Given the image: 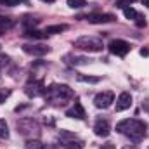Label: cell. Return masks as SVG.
Masks as SVG:
<instances>
[{"instance_id":"1","label":"cell","mask_w":149,"mask_h":149,"mask_svg":"<svg viewBox=\"0 0 149 149\" xmlns=\"http://www.w3.org/2000/svg\"><path fill=\"white\" fill-rule=\"evenodd\" d=\"M116 132H120L121 135L128 137L132 142H141V141H144V137L148 135V125H146L142 120L127 118V120H121V121L116 125Z\"/></svg>"},{"instance_id":"2","label":"cell","mask_w":149,"mask_h":149,"mask_svg":"<svg viewBox=\"0 0 149 149\" xmlns=\"http://www.w3.org/2000/svg\"><path fill=\"white\" fill-rule=\"evenodd\" d=\"M73 90L68 87V85H59V83H54L50 85L49 88H45V102L52 104V106H64L68 101L73 99Z\"/></svg>"},{"instance_id":"3","label":"cell","mask_w":149,"mask_h":149,"mask_svg":"<svg viewBox=\"0 0 149 149\" xmlns=\"http://www.w3.org/2000/svg\"><path fill=\"white\" fill-rule=\"evenodd\" d=\"M16 127H17V132L26 139H38V135L42 132L38 121L33 118H21Z\"/></svg>"},{"instance_id":"4","label":"cell","mask_w":149,"mask_h":149,"mask_svg":"<svg viewBox=\"0 0 149 149\" xmlns=\"http://www.w3.org/2000/svg\"><path fill=\"white\" fill-rule=\"evenodd\" d=\"M73 45L76 47V49H80V50H85V52H101V50H102V47H104L101 38L88 37V35L76 38Z\"/></svg>"},{"instance_id":"5","label":"cell","mask_w":149,"mask_h":149,"mask_svg":"<svg viewBox=\"0 0 149 149\" xmlns=\"http://www.w3.org/2000/svg\"><path fill=\"white\" fill-rule=\"evenodd\" d=\"M108 49H109V52L114 54V56H118V57H125V56L130 52V49H132V47H130V43H128V42L116 38V40H111V42H109Z\"/></svg>"},{"instance_id":"6","label":"cell","mask_w":149,"mask_h":149,"mask_svg":"<svg viewBox=\"0 0 149 149\" xmlns=\"http://www.w3.org/2000/svg\"><path fill=\"white\" fill-rule=\"evenodd\" d=\"M113 102H114V94H113L111 90H104V92L97 94L95 99H94V104L99 109H108Z\"/></svg>"},{"instance_id":"7","label":"cell","mask_w":149,"mask_h":149,"mask_svg":"<svg viewBox=\"0 0 149 149\" xmlns=\"http://www.w3.org/2000/svg\"><path fill=\"white\" fill-rule=\"evenodd\" d=\"M24 94L28 97H38V95H43L45 94V85L42 80H33V81H28L24 85Z\"/></svg>"},{"instance_id":"8","label":"cell","mask_w":149,"mask_h":149,"mask_svg":"<svg viewBox=\"0 0 149 149\" xmlns=\"http://www.w3.org/2000/svg\"><path fill=\"white\" fill-rule=\"evenodd\" d=\"M23 52H26V54H30V56H45V54H49L50 52V49L47 47V45H42V43H38V45H31V43H24L23 45Z\"/></svg>"},{"instance_id":"9","label":"cell","mask_w":149,"mask_h":149,"mask_svg":"<svg viewBox=\"0 0 149 149\" xmlns=\"http://www.w3.org/2000/svg\"><path fill=\"white\" fill-rule=\"evenodd\" d=\"M94 134H95L97 137H108V135L111 134V125H109V121L99 118V120L95 121V125H94Z\"/></svg>"},{"instance_id":"10","label":"cell","mask_w":149,"mask_h":149,"mask_svg":"<svg viewBox=\"0 0 149 149\" xmlns=\"http://www.w3.org/2000/svg\"><path fill=\"white\" fill-rule=\"evenodd\" d=\"M85 19L92 24H104V23H113L116 17L113 14H88Z\"/></svg>"},{"instance_id":"11","label":"cell","mask_w":149,"mask_h":149,"mask_svg":"<svg viewBox=\"0 0 149 149\" xmlns=\"http://www.w3.org/2000/svg\"><path fill=\"white\" fill-rule=\"evenodd\" d=\"M132 106V95L128 94V92H121L120 95H118V99H116V111H125V109H128Z\"/></svg>"},{"instance_id":"12","label":"cell","mask_w":149,"mask_h":149,"mask_svg":"<svg viewBox=\"0 0 149 149\" xmlns=\"http://www.w3.org/2000/svg\"><path fill=\"white\" fill-rule=\"evenodd\" d=\"M66 116H70V118H76V120H83V118H85V109H83L81 102H80V101H74L73 108L66 111Z\"/></svg>"},{"instance_id":"13","label":"cell","mask_w":149,"mask_h":149,"mask_svg":"<svg viewBox=\"0 0 149 149\" xmlns=\"http://www.w3.org/2000/svg\"><path fill=\"white\" fill-rule=\"evenodd\" d=\"M61 144L68 149H81L85 146L83 141H76V135L74 137H68V139H61Z\"/></svg>"},{"instance_id":"14","label":"cell","mask_w":149,"mask_h":149,"mask_svg":"<svg viewBox=\"0 0 149 149\" xmlns=\"http://www.w3.org/2000/svg\"><path fill=\"white\" fill-rule=\"evenodd\" d=\"M64 59H66V63L70 66H80V64H88L90 63V59L81 57V56H66Z\"/></svg>"},{"instance_id":"15","label":"cell","mask_w":149,"mask_h":149,"mask_svg":"<svg viewBox=\"0 0 149 149\" xmlns=\"http://www.w3.org/2000/svg\"><path fill=\"white\" fill-rule=\"evenodd\" d=\"M12 26H14V21H12L10 17H3V16H0V35H5Z\"/></svg>"},{"instance_id":"16","label":"cell","mask_w":149,"mask_h":149,"mask_svg":"<svg viewBox=\"0 0 149 149\" xmlns=\"http://www.w3.org/2000/svg\"><path fill=\"white\" fill-rule=\"evenodd\" d=\"M66 30H68L66 24H52V26H47L45 28V33L47 35H54V33H63Z\"/></svg>"},{"instance_id":"17","label":"cell","mask_w":149,"mask_h":149,"mask_svg":"<svg viewBox=\"0 0 149 149\" xmlns=\"http://www.w3.org/2000/svg\"><path fill=\"white\" fill-rule=\"evenodd\" d=\"M24 37L28 38H37V40H43V38H47V33L45 31H38V30H26L24 31Z\"/></svg>"},{"instance_id":"18","label":"cell","mask_w":149,"mask_h":149,"mask_svg":"<svg viewBox=\"0 0 149 149\" xmlns=\"http://www.w3.org/2000/svg\"><path fill=\"white\" fill-rule=\"evenodd\" d=\"M76 80L78 81H83V83H99L101 81L99 76H87V74H78Z\"/></svg>"},{"instance_id":"19","label":"cell","mask_w":149,"mask_h":149,"mask_svg":"<svg viewBox=\"0 0 149 149\" xmlns=\"http://www.w3.org/2000/svg\"><path fill=\"white\" fill-rule=\"evenodd\" d=\"M24 149H45V146H43L38 139H30V141L26 142Z\"/></svg>"},{"instance_id":"20","label":"cell","mask_w":149,"mask_h":149,"mask_svg":"<svg viewBox=\"0 0 149 149\" xmlns=\"http://www.w3.org/2000/svg\"><path fill=\"white\" fill-rule=\"evenodd\" d=\"M123 14H125L127 19H137V17H139V12H137L134 7H125V9H123Z\"/></svg>"},{"instance_id":"21","label":"cell","mask_w":149,"mask_h":149,"mask_svg":"<svg viewBox=\"0 0 149 149\" xmlns=\"http://www.w3.org/2000/svg\"><path fill=\"white\" fill-rule=\"evenodd\" d=\"M23 24H24L26 30H33L38 24V19H35V17H24V19H23Z\"/></svg>"},{"instance_id":"22","label":"cell","mask_w":149,"mask_h":149,"mask_svg":"<svg viewBox=\"0 0 149 149\" xmlns=\"http://www.w3.org/2000/svg\"><path fill=\"white\" fill-rule=\"evenodd\" d=\"M9 137V127L5 120H0V139H7Z\"/></svg>"},{"instance_id":"23","label":"cell","mask_w":149,"mask_h":149,"mask_svg":"<svg viewBox=\"0 0 149 149\" xmlns=\"http://www.w3.org/2000/svg\"><path fill=\"white\" fill-rule=\"evenodd\" d=\"M68 5H70L71 9H81V7L87 5V2H85V0H68Z\"/></svg>"},{"instance_id":"24","label":"cell","mask_w":149,"mask_h":149,"mask_svg":"<svg viewBox=\"0 0 149 149\" xmlns=\"http://www.w3.org/2000/svg\"><path fill=\"white\" fill-rule=\"evenodd\" d=\"M9 63H10V57L5 56V54H0V70H3L5 66H9Z\"/></svg>"},{"instance_id":"25","label":"cell","mask_w":149,"mask_h":149,"mask_svg":"<svg viewBox=\"0 0 149 149\" xmlns=\"http://www.w3.org/2000/svg\"><path fill=\"white\" fill-rule=\"evenodd\" d=\"M130 3H134V0H116V7L120 9H125V7H130Z\"/></svg>"},{"instance_id":"26","label":"cell","mask_w":149,"mask_h":149,"mask_svg":"<svg viewBox=\"0 0 149 149\" xmlns=\"http://www.w3.org/2000/svg\"><path fill=\"white\" fill-rule=\"evenodd\" d=\"M135 24H137V28H146V26H148V23H146V19H144V17H142L141 14H139V17L135 19Z\"/></svg>"},{"instance_id":"27","label":"cell","mask_w":149,"mask_h":149,"mask_svg":"<svg viewBox=\"0 0 149 149\" xmlns=\"http://www.w3.org/2000/svg\"><path fill=\"white\" fill-rule=\"evenodd\" d=\"M0 3L7 7H14V5H19V0H0Z\"/></svg>"},{"instance_id":"28","label":"cell","mask_w":149,"mask_h":149,"mask_svg":"<svg viewBox=\"0 0 149 149\" xmlns=\"http://www.w3.org/2000/svg\"><path fill=\"white\" fill-rule=\"evenodd\" d=\"M10 95V90H0V102H3Z\"/></svg>"},{"instance_id":"29","label":"cell","mask_w":149,"mask_h":149,"mask_svg":"<svg viewBox=\"0 0 149 149\" xmlns=\"http://www.w3.org/2000/svg\"><path fill=\"white\" fill-rule=\"evenodd\" d=\"M101 149H116V148H114V144H113V142H108V144H102Z\"/></svg>"},{"instance_id":"30","label":"cell","mask_w":149,"mask_h":149,"mask_svg":"<svg viewBox=\"0 0 149 149\" xmlns=\"http://www.w3.org/2000/svg\"><path fill=\"white\" fill-rule=\"evenodd\" d=\"M141 56H142V57H148L149 56V49H141Z\"/></svg>"},{"instance_id":"31","label":"cell","mask_w":149,"mask_h":149,"mask_svg":"<svg viewBox=\"0 0 149 149\" xmlns=\"http://www.w3.org/2000/svg\"><path fill=\"white\" fill-rule=\"evenodd\" d=\"M142 5H149V0H142Z\"/></svg>"},{"instance_id":"32","label":"cell","mask_w":149,"mask_h":149,"mask_svg":"<svg viewBox=\"0 0 149 149\" xmlns=\"http://www.w3.org/2000/svg\"><path fill=\"white\" fill-rule=\"evenodd\" d=\"M42 2H47V3H52V2H56V0H42Z\"/></svg>"},{"instance_id":"33","label":"cell","mask_w":149,"mask_h":149,"mask_svg":"<svg viewBox=\"0 0 149 149\" xmlns=\"http://www.w3.org/2000/svg\"><path fill=\"white\" fill-rule=\"evenodd\" d=\"M123 149H137V148H134V146H127V148H123Z\"/></svg>"},{"instance_id":"34","label":"cell","mask_w":149,"mask_h":149,"mask_svg":"<svg viewBox=\"0 0 149 149\" xmlns=\"http://www.w3.org/2000/svg\"><path fill=\"white\" fill-rule=\"evenodd\" d=\"M19 2H26V0H19Z\"/></svg>"}]
</instances>
